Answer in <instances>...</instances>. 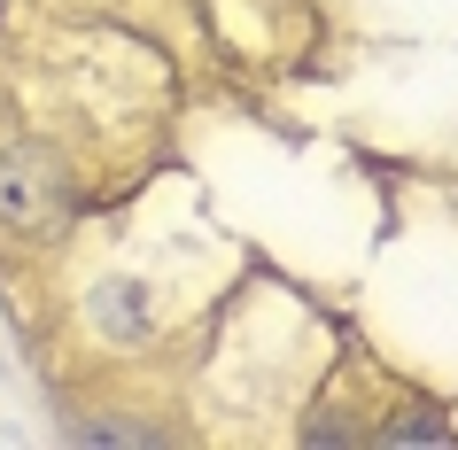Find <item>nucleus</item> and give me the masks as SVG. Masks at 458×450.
I'll return each instance as SVG.
<instances>
[{
	"instance_id": "1",
	"label": "nucleus",
	"mask_w": 458,
	"mask_h": 450,
	"mask_svg": "<svg viewBox=\"0 0 458 450\" xmlns=\"http://www.w3.org/2000/svg\"><path fill=\"white\" fill-rule=\"evenodd\" d=\"M71 217V171L47 140H16L0 156V225L8 233H55Z\"/></svg>"
},
{
	"instance_id": "2",
	"label": "nucleus",
	"mask_w": 458,
	"mask_h": 450,
	"mask_svg": "<svg viewBox=\"0 0 458 450\" xmlns=\"http://www.w3.org/2000/svg\"><path fill=\"white\" fill-rule=\"evenodd\" d=\"M381 443H451V427L435 420V412H411V420L381 427Z\"/></svg>"
}]
</instances>
